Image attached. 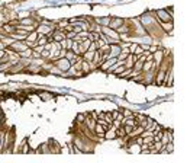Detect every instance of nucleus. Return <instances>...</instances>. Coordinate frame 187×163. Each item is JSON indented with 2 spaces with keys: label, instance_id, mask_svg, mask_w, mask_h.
I'll return each instance as SVG.
<instances>
[{
  "label": "nucleus",
  "instance_id": "nucleus-1",
  "mask_svg": "<svg viewBox=\"0 0 187 163\" xmlns=\"http://www.w3.org/2000/svg\"><path fill=\"white\" fill-rule=\"evenodd\" d=\"M154 16L157 18L158 23H161V22H174V16L167 12L165 7H163V9H157V10L154 12Z\"/></svg>",
  "mask_w": 187,
  "mask_h": 163
},
{
  "label": "nucleus",
  "instance_id": "nucleus-2",
  "mask_svg": "<svg viewBox=\"0 0 187 163\" xmlns=\"http://www.w3.org/2000/svg\"><path fill=\"white\" fill-rule=\"evenodd\" d=\"M28 48V44L25 42V39H15L9 47H7V50H10V51H13V53H17V54H20L22 51H25Z\"/></svg>",
  "mask_w": 187,
  "mask_h": 163
},
{
  "label": "nucleus",
  "instance_id": "nucleus-3",
  "mask_svg": "<svg viewBox=\"0 0 187 163\" xmlns=\"http://www.w3.org/2000/svg\"><path fill=\"white\" fill-rule=\"evenodd\" d=\"M54 64H55V67H57V69H58V70H60L61 73H67L68 70H70V67H71L70 61H68L65 57L54 60Z\"/></svg>",
  "mask_w": 187,
  "mask_h": 163
},
{
  "label": "nucleus",
  "instance_id": "nucleus-4",
  "mask_svg": "<svg viewBox=\"0 0 187 163\" xmlns=\"http://www.w3.org/2000/svg\"><path fill=\"white\" fill-rule=\"evenodd\" d=\"M125 20H126V19L120 18V16H112V18H110V22H109V28L116 31L120 25H123V23H125Z\"/></svg>",
  "mask_w": 187,
  "mask_h": 163
},
{
  "label": "nucleus",
  "instance_id": "nucleus-5",
  "mask_svg": "<svg viewBox=\"0 0 187 163\" xmlns=\"http://www.w3.org/2000/svg\"><path fill=\"white\" fill-rule=\"evenodd\" d=\"M110 18H112L110 15H107V16H94L93 18V22L97 23V25H100V26H109Z\"/></svg>",
  "mask_w": 187,
  "mask_h": 163
},
{
  "label": "nucleus",
  "instance_id": "nucleus-6",
  "mask_svg": "<svg viewBox=\"0 0 187 163\" xmlns=\"http://www.w3.org/2000/svg\"><path fill=\"white\" fill-rule=\"evenodd\" d=\"M35 153H36V154H50V153H51V150H50V144H48V141L38 146V147L35 149Z\"/></svg>",
  "mask_w": 187,
  "mask_h": 163
},
{
  "label": "nucleus",
  "instance_id": "nucleus-7",
  "mask_svg": "<svg viewBox=\"0 0 187 163\" xmlns=\"http://www.w3.org/2000/svg\"><path fill=\"white\" fill-rule=\"evenodd\" d=\"M120 51H122V48H120V44H113V45H110V48H109V58H112V57H116L118 58V55L120 54Z\"/></svg>",
  "mask_w": 187,
  "mask_h": 163
},
{
  "label": "nucleus",
  "instance_id": "nucleus-8",
  "mask_svg": "<svg viewBox=\"0 0 187 163\" xmlns=\"http://www.w3.org/2000/svg\"><path fill=\"white\" fill-rule=\"evenodd\" d=\"M52 39H54V42H61L63 39H65V32L63 31V29H55L54 31V34H52Z\"/></svg>",
  "mask_w": 187,
  "mask_h": 163
},
{
  "label": "nucleus",
  "instance_id": "nucleus-9",
  "mask_svg": "<svg viewBox=\"0 0 187 163\" xmlns=\"http://www.w3.org/2000/svg\"><path fill=\"white\" fill-rule=\"evenodd\" d=\"M84 124V127L88 130V131H91V133H94V127H96V120L94 118H91V117H87L86 118V121L83 122Z\"/></svg>",
  "mask_w": 187,
  "mask_h": 163
},
{
  "label": "nucleus",
  "instance_id": "nucleus-10",
  "mask_svg": "<svg viewBox=\"0 0 187 163\" xmlns=\"http://www.w3.org/2000/svg\"><path fill=\"white\" fill-rule=\"evenodd\" d=\"M118 34H131V25H129V20L126 19L123 25H120L119 28L116 29Z\"/></svg>",
  "mask_w": 187,
  "mask_h": 163
},
{
  "label": "nucleus",
  "instance_id": "nucleus-11",
  "mask_svg": "<svg viewBox=\"0 0 187 163\" xmlns=\"http://www.w3.org/2000/svg\"><path fill=\"white\" fill-rule=\"evenodd\" d=\"M48 144H50V150H51V153H54V154H57V153H60V151H61L60 144H57V141H55L54 138H50V140H48Z\"/></svg>",
  "mask_w": 187,
  "mask_h": 163
},
{
  "label": "nucleus",
  "instance_id": "nucleus-12",
  "mask_svg": "<svg viewBox=\"0 0 187 163\" xmlns=\"http://www.w3.org/2000/svg\"><path fill=\"white\" fill-rule=\"evenodd\" d=\"M38 96L45 102V101H51L55 98V93H52V92H38Z\"/></svg>",
  "mask_w": 187,
  "mask_h": 163
},
{
  "label": "nucleus",
  "instance_id": "nucleus-13",
  "mask_svg": "<svg viewBox=\"0 0 187 163\" xmlns=\"http://www.w3.org/2000/svg\"><path fill=\"white\" fill-rule=\"evenodd\" d=\"M20 153H23V154H29V151H31V146H29V140L28 138H25L23 141H22V144H20Z\"/></svg>",
  "mask_w": 187,
  "mask_h": 163
},
{
  "label": "nucleus",
  "instance_id": "nucleus-14",
  "mask_svg": "<svg viewBox=\"0 0 187 163\" xmlns=\"http://www.w3.org/2000/svg\"><path fill=\"white\" fill-rule=\"evenodd\" d=\"M104 140H116V133H115V128L110 125L109 130H106L104 133Z\"/></svg>",
  "mask_w": 187,
  "mask_h": 163
},
{
  "label": "nucleus",
  "instance_id": "nucleus-15",
  "mask_svg": "<svg viewBox=\"0 0 187 163\" xmlns=\"http://www.w3.org/2000/svg\"><path fill=\"white\" fill-rule=\"evenodd\" d=\"M86 118H87V114H86V112H78L77 117H76V120H74V124H77V125L83 124L86 121Z\"/></svg>",
  "mask_w": 187,
  "mask_h": 163
},
{
  "label": "nucleus",
  "instance_id": "nucleus-16",
  "mask_svg": "<svg viewBox=\"0 0 187 163\" xmlns=\"http://www.w3.org/2000/svg\"><path fill=\"white\" fill-rule=\"evenodd\" d=\"M115 133H116V138H125V137H126V131H125L123 125L115 128Z\"/></svg>",
  "mask_w": 187,
  "mask_h": 163
},
{
  "label": "nucleus",
  "instance_id": "nucleus-17",
  "mask_svg": "<svg viewBox=\"0 0 187 163\" xmlns=\"http://www.w3.org/2000/svg\"><path fill=\"white\" fill-rule=\"evenodd\" d=\"M32 53H34V50H32L31 47H28L25 51H22V53L19 54V58H31V57H32Z\"/></svg>",
  "mask_w": 187,
  "mask_h": 163
},
{
  "label": "nucleus",
  "instance_id": "nucleus-18",
  "mask_svg": "<svg viewBox=\"0 0 187 163\" xmlns=\"http://www.w3.org/2000/svg\"><path fill=\"white\" fill-rule=\"evenodd\" d=\"M90 41H99L100 39V32H96V31H88V36H87Z\"/></svg>",
  "mask_w": 187,
  "mask_h": 163
},
{
  "label": "nucleus",
  "instance_id": "nucleus-19",
  "mask_svg": "<svg viewBox=\"0 0 187 163\" xmlns=\"http://www.w3.org/2000/svg\"><path fill=\"white\" fill-rule=\"evenodd\" d=\"M110 112H112V117H113V120H119V121H122L123 115H122V111H120V108L113 109V111H110Z\"/></svg>",
  "mask_w": 187,
  "mask_h": 163
},
{
  "label": "nucleus",
  "instance_id": "nucleus-20",
  "mask_svg": "<svg viewBox=\"0 0 187 163\" xmlns=\"http://www.w3.org/2000/svg\"><path fill=\"white\" fill-rule=\"evenodd\" d=\"M120 111H122V115H123V117H126V118H135V112H134V111L125 109V108H120Z\"/></svg>",
  "mask_w": 187,
  "mask_h": 163
},
{
  "label": "nucleus",
  "instance_id": "nucleus-21",
  "mask_svg": "<svg viewBox=\"0 0 187 163\" xmlns=\"http://www.w3.org/2000/svg\"><path fill=\"white\" fill-rule=\"evenodd\" d=\"M163 147H164L165 153H167V154H170V153H173V151H174V141H168V143H165Z\"/></svg>",
  "mask_w": 187,
  "mask_h": 163
},
{
  "label": "nucleus",
  "instance_id": "nucleus-22",
  "mask_svg": "<svg viewBox=\"0 0 187 163\" xmlns=\"http://www.w3.org/2000/svg\"><path fill=\"white\" fill-rule=\"evenodd\" d=\"M4 134H6V130L1 127L0 128V153L3 151V146H4Z\"/></svg>",
  "mask_w": 187,
  "mask_h": 163
},
{
  "label": "nucleus",
  "instance_id": "nucleus-23",
  "mask_svg": "<svg viewBox=\"0 0 187 163\" xmlns=\"http://www.w3.org/2000/svg\"><path fill=\"white\" fill-rule=\"evenodd\" d=\"M106 98H107V99H110V101H113V102H119V98H118V96H115V95H106Z\"/></svg>",
  "mask_w": 187,
  "mask_h": 163
},
{
  "label": "nucleus",
  "instance_id": "nucleus-24",
  "mask_svg": "<svg viewBox=\"0 0 187 163\" xmlns=\"http://www.w3.org/2000/svg\"><path fill=\"white\" fill-rule=\"evenodd\" d=\"M0 50H6V45L3 44V41H0Z\"/></svg>",
  "mask_w": 187,
  "mask_h": 163
},
{
  "label": "nucleus",
  "instance_id": "nucleus-25",
  "mask_svg": "<svg viewBox=\"0 0 187 163\" xmlns=\"http://www.w3.org/2000/svg\"><path fill=\"white\" fill-rule=\"evenodd\" d=\"M78 3H81V1H88V0H77Z\"/></svg>",
  "mask_w": 187,
  "mask_h": 163
}]
</instances>
